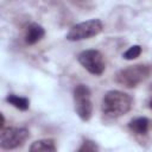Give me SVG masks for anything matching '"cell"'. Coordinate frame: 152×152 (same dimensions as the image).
<instances>
[{
    "label": "cell",
    "instance_id": "obj_1",
    "mask_svg": "<svg viewBox=\"0 0 152 152\" xmlns=\"http://www.w3.org/2000/svg\"><path fill=\"white\" fill-rule=\"evenodd\" d=\"M133 106L129 94L121 90H109L102 99V112L109 118H119L127 114Z\"/></svg>",
    "mask_w": 152,
    "mask_h": 152
},
{
    "label": "cell",
    "instance_id": "obj_2",
    "mask_svg": "<svg viewBox=\"0 0 152 152\" xmlns=\"http://www.w3.org/2000/svg\"><path fill=\"white\" fill-rule=\"evenodd\" d=\"M151 66L146 64L129 65L116 74V82L126 88H135L138 84L148 78L151 74Z\"/></svg>",
    "mask_w": 152,
    "mask_h": 152
},
{
    "label": "cell",
    "instance_id": "obj_3",
    "mask_svg": "<svg viewBox=\"0 0 152 152\" xmlns=\"http://www.w3.org/2000/svg\"><path fill=\"white\" fill-rule=\"evenodd\" d=\"M103 28V24L100 19H89L74 25L66 33V39L70 42H78L89 39L97 36Z\"/></svg>",
    "mask_w": 152,
    "mask_h": 152
},
{
    "label": "cell",
    "instance_id": "obj_4",
    "mask_svg": "<svg viewBox=\"0 0 152 152\" xmlns=\"http://www.w3.org/2000/svg\"><path fill=\"white\" fill-rule=\"evenodd\" d=\"M74 103L75 112L80 116V119L83 121H88L93 114L91 93L88 86L77 84L74 88Z\"/></svg>",
    "mask_w": 152,
    "mask_h": 152
},
{
    "label": "cell",
    "instance_id": "obj_5",
    "mask_svg": "<svg viewBox=\"0 0 152 152\" xmlns=\"http://www.w3.org/2000/svg\"><path fill=\"white\" fill-rule=\"evenodd\" d=\"M28 138L30 132L25 127H4L0 133V146L5 150H14L23 146Z\"/></svg>",
    "mask_w": 152,
    "mask_h": 152
},
{
    "label": "cell",
    "instance_id": "obj_6",
    "mask_svg": "<svg viewBox=\"0 0 152 152\" xmlns=\"http://www.w3.org/2000/svg\"><path fill=\"white\" fill-rule=\"evenodd\" d=\"M78 63L90 74L101 75L106 69V62L103 55L99 50H84L77 56Z\"/></svg>",
    "mask_w": 152,
    "mask_h": 152
},
{
    "label": "cell",
    "instance_id": "obj_7",
    "mask_svg": "<svg viewBox=\"0 0 152 152\" xmlns=\"http://www.w3.org/2000/svg\"><path fill=\"white\" fill-rule=\"evenodd\" d=\"M45 36V30L42 25L37 24V23H32L27 26L26 28V33H25V42L28 45H34L38 42H40L43 39V37Z\"/></svg>",
    "mask_w": 152,
    "mask_h": 152
},
{
    "label": "cell",
    "instance_id": "obj_8",
    "mask_svg": "<svg viewBox=\"0 0 152 152\" xmlns=\"http://www.w3.org/2000/svg\"><path fill=\"white\" fill-rule=\"evenodd\" d=\"M148 126H150V121L145 116L134 118L128 122L129 131L138 135H145L148 132Z\"/></svg>",
    "mask_w": 152,
    "mask_h": 152
},
{
    "label": "cell",
    "instance_id": "obj_9",
    "mask_svg": "<svg viewBox=\"0 0 152 152\" xmlns=\"http://www.w3.org/2000/svg\"><path fill=\"white\" fill-rule=\"evenodd\" d=\"M56 150H57V147H56L55 140L50 139V138L36 140L30 146V151H32V152H55Z\"/></svg>",
    "mask_w": 152,
    "mask_h": 152
},
{
    "label": "cell",
    "instance_id": "obj_10",
    "mask_svg": "<svg viewBox=\"0 0 152 152\" xmlns=\"http://www.w3.org/2000/svg\"><path fill=\"white\" fill-rule=\"evenodd\" d=\"M6 101L12 104L13 107H15L19 110H27L30 107V100L23 96H18L15 94H10L6 97Z\"/></svg>",
    "mask_w": 152,
    "mask_h": 152
},
{
    "label": "cell",
    "instance_id": "obj_11",
    "mask_svg": "<svg viewBox=\"0 0 152 152\" xmlns=\"http://www.w3.org/2000/svg\"><path fill=\"white\" fill-rule=\"evenodd\" d=\"M141 51H142V49H141L140 45H132L131 48H128V49L124 52L122 57H124L125 59H127V61H132V59L138 58V57L140 56Z\"/></svg>",
    "mask_w": 152,
    "mask_h": 152
},
{
    "label": "cell",
    "instance_id": "obj_12",
    "mask_svg": "<svg viewBox=\"0 0 152 152\" xmlns=\"http://www.w3.org/2000/svg\"><path fill=\"white\" fill-rule=\"evenodd\" d=\"M97 150H99L97 145L91 140H84L82 146L78 148L80 152H82V151H97Z\"/></svg>",
    "mask_w": 152,
    "mask_h": 152
},
{
    "label": "cell",
    "instance_id": "obj_13",
    "mask_svg": "<svg viewBox=\"0 0 152 152\" xmlns=\"http://www.w3.org/2000/svg\"><path fill=\"white\" fill-rule=\"evenodd\" d=\"M150 108H151V109H152V99H151V100H150Z\"/></svg>",
    "mask_w": 152,
    "mask_h": 152
}]
</instances>
